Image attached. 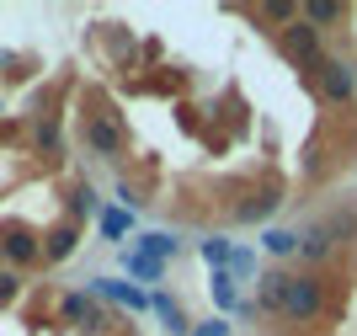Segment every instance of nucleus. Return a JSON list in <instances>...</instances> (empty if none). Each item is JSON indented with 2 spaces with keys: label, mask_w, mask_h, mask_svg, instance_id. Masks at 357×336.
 <instances>
[{
  "label": "nucleus",
  "mask_w": 357,
  "mask_h": 336,
  "mask_svg": "<svg viewBox=\"0 0 357 336\" xmlns=\"http://www.w3.org/2000/svg\"><path fill=\"white\" fill-rule=\"evenodd\" d=\"M256 309L267 321H288V326H320L331 315V278L326 272H304V267H267L256 278Z\"/></svg>",
  "instance_id": "1"
},
{
  "label": "nucleus",
  "mask_w": 357,
  "mask_h": 336,
  "mask_svg": "<svg viewBox=\"0 0 357 336\" xmlns=\"http://www.w3.org/2000/svg\"><path fill=\"white\" fill-rule=\"evenodd\" d=\"M304 80H310V91H314V102H320V107H352L357 102V70L347 64V59L326 54Z\"/></svg>",
  "instance_id": "2"
},
{
  "label": "nucleus",
  "mask_w": 357,
  "mask_h": 336,
  "mask_svg": "<svg viewBox=\"0 0 357 336\" xmlns=\"http://www.w3.org/2000/svg\"><path fill=\"white\" fill-rule=\"evenodd\" d=\"M80 139H86V149L96 155V161H123V145H128V133H123V117L107 112V107H96V112H86V123H80Z\"/></svg>",
  "instance_id": "3"
},
{
  "label": "nucleus",
  "mask_w": 357,
  "mask_h": 336,
  "mask_svg": "<svg viewBox=\"0 0 357 336\" xmlns=\"http://www.w3.org/2000/svg\"><path fill=\"white\" fill-rule=\"evenodd\" d=\"M278 54L294 64V70H304L310 75L320 59H326V32H314L304 16L298 22H288V27H278Z\"/></svg>",
  "instance_id": "4"
},
{
  "label": "nucleus",
  "mask_w": 357,
  "mask_h": 336,
  "mask_svg": "<svg viewBox=\"0 0 357 336\" xmlns=\"http://www.w3.org/2000/svg\"><path fill=\"white\" fill-rule=\"evenodd\" d=\"M0 262L11 267V272H27V267L43 262V235L32 230L22 219H6L0 224Z\"/></svg>",
  "instance_id": "5"
},
{
  "label": "nucleus",
  "mask_w": 357,
  "mask_h": 336,
  "mask_svg": "<svg viewBox=\"0 0 357 336\" xmlns=\"http://www.w3.org/2000/svg\"><path fill=\"white\" fill-rule=\"evenodd\" d=\"M283 198H288V192L278 187V182H267V187H256L251 198H245V203H235V208H229V219H235V224H267L272 214L283 208Z\"/></svg>",
  "instance_id": "6"
},
{
  "label": "nucleus",
  "mask_w": 357,
  "mask_h": 336,
  "mask_svg": "<svg viewBox=\"0 0 357 336\" xmlns=\"http://www.w3.org/2000/svg\"><path fill=\"white\" fill-rule=\"evenodd\" d=\"M59 321L75 326V331H107L102 305H96L86 288H75V293H64V299H59Z\"/></svg>",
  "instance_id": "7"
},
{
  "label": "nucleus",
  "mask_w": 357,
  "mask_h": 336,
  "mask_svg": "<svg viewBox=\"0 0 357 336\" xmlns=\"http://www.w3.org/2000/svg\"><path fill=\"white\" fill-rule=\"evenodd\" d=\"M336 256V240L326 235V224L310 219L304 230H298V262H304V272H320V267Z\"/></svg>",
  "instance_id": "8"
},
{
  "label": "nucleus",
  "mask_w": 357,
  "mask_h": 336,
  "mask_svg": "<svg viewBox=\"0 0 357 336\" xmlns=\"http://www.w3.org/2000/svg\"><path fill=\"white\" fill-rule=\"evenodd\" d=\"M91 299H96V305H102V299H112V305H123V309H149V293H139V288H128V283H118V278H91Z\"/></svg>",
  "instance_id": "9"
},
{
  "label": "nucleus",
  "mask_w": 357,
  "mask_h": 336,
  "mask_svg": "<svg viewBox=\"0 0 357 336\" xmlns=\"http://www.w3.org/2000/svg\"><path fill=\"white\" fill-rule=\"evenodd\" d=\"M80 251V224L75 219H59L54 230H43V262H70Z\"/></svg>",
  "instance_id": "10"
},
{
  "label": "nucleus",
  "mask_w": 357,
  "mask_h": 336,
  "mask_svg": "<svg viewBox=\"0 0 357 336\" xmlns=\"http://www.w3.org/2000/svg\"><path fill=\"white\" fill-rule=\"evenodd\" d=\"M32 155H38V161H59L64 155V133H59V117L54 112H43L32 123Z\"/></svg>",
  "instance_id": "11"
},
{
  "label": "nucleus",
  "mask_w": 357,
  "mask_h": 336,
  "mask_svg": "<svg viewBox=\"0 0 357 336\" xmlns=\"http://www.w3.org/2000/svg\"><path fill=\"white\" fill-rule=\"evenodd\" d=\"M298 16H304L314 32H331V27H342L347 16H352V6H342V0H304Z\"/></svg>",
  "instance_id": "12"
},
{
  "label": "nucleus",
  "mask_w": 357,
  "mask_h": 336,
  "mask_svg": "<svg viewBox=\"0 0 357 336\" xmlns=\"http://www.w3.org/2000/svg\"><path fill=\"white\" fill-rule=\"evenodd\" d=\"M320 224H326V235L336 240V251L352 246L357 240V203H336L331 214H320Z\"/></svg>",
  "instance_id": "13"
},
{
  "label": "nucleus",
  "mask_w": 357,
  "mask_h": 336,
  "mask_svg": "<svg viewBox=\"0 0 357 336\" xmlns=\"http://www.w3.org/2000/svg\"><path fill=\"white\" fill-rule=\"evenodd\" d=\"M176 251H181V240H176V235H165V230L139 235V256H149V262H171Z\"/></svg>",
  "instance_id": "14"
},
{
  "label": "nucleus",
  "mask_w": 357,
  "mask_h": 336,
  "mask_svg": "<svg viewBox=\"0 0 357 336\" xmlns=\"http://www.w3.org/2000/svg\"><path fill=\"white\" fill-rule=\"evenodd\" d=\"M261 251L278 256V262H298V230H267L261 235Z\"/></svg>",
  "instance_id": "15"
},
{
  "label": "nucleus",
  "mask_w": 357,
  "mask_h": 336,
  "mask_svg": "<svg viewBox=\"0 0 357 336\" xmlns=\"http://www.w3.org/2000/svg\"><path fill=\"white\" fill-rule=\"evenodd\" d=\"M91 214H102V203H96V187H91V182H75V187H70V219L80 224V219H91Z\"/></svg>",
  "instance_id": "16"
},
{
  "label": "nucleus",
  "mask_w": 357,
  "mask_h": 336,
  "mask_svg": "<svg viewBox=\"0 0 357 336\" xmlns=\"http://www.w3.org/2000/svg\"><path fill=\"white\" fill-rule=\"evenodd\" d=\"M123 267H128L139 283H155V288L165 283V262H149V256H139V251H128V256H123Z\"/></svg>",
  "instance_id": "17"
},
{
  "label": "nucleus",
  "mask_w": 357,
  "mask_h": 336,
  "mask_svg": "<svg viewBox=\"0 0 357 336\" xmlns=\"http://www.w3.org/2000/svg\"><path fill=\"white\" fill-rule=\"evenodd\" d=\"M149 309H155V315H160V321H165V331H187V326H181V309H176V299H171V293H165V288H155V293H149Z\"/></svg>",
  "instance_id": "18"
},
{
  "label": "nucleus",
  "mask_w": 357,
  "mask_h": 336,
  "mask_svg": "<svg viewBox=\"0 0 357 336\" xmlns=\"http://www.w3.org/2000/svg\"><path fill=\"white\" fill-rule=\"evenodd\" d=\"M96 224H102L107 240H123V235H128V224H134V214H128V208H112V203H107L102 214H96Z\"/></svg>",
  "instance_id": "19"
},
{
  "label": "nucleus",
  "mask_w": 357,
  "mask_h": 336,
  "mask_svg": "<svg viewBox=\"0 0 357 336\" xmlns=\"http://www.w3.org/2000/svg\"><path fill=\"white\" fill-rule=\"evenodd\" d=\"M256 16H261V22L288 27V22H298V6H294V0H267V6H256Z\"/></svg>",
  "instance_id": "20"
},
{
  "label": "nucleus",
  "mask_w": 357,
  "mask_h": 336,
  "mask_svg": "<svg viewBox=\"0 0 357 336\" xmlns=\"http://www.w3.org/2000/svg\"><path fill=\"white\" fill-rule=\"evenodd\" d=\"M213 305L229 309V315L240 309V293H235V278H229V272H213Z\"/></svg>",
  "instance_id": "21"
},
{
  "label": "nucleus",
  "mask_w": 357,
  "mask_h": 336,
  "mask_svg": "<svg viewBox=\"0 0 357 336\" xmlns=\"http://www.w3.org/2000/svg\"><path fill=\"white\" fill-rule=\"evenodd\" d=\"M22 288H27V283H22V272L0 267V309H6V305H16V299H22Z\"/></svg>",
  "instance_id": "22"
},
{
  "label": "nucleus",
  "mask_w": 357,
  "mask_h": 336,
  "mask_svg": "<svg viewBox=\"0 0 357 336\" xmlns=\"http://www.w3.org/2000/svg\"><path fill=\"white\" fill-rule=\"evenodd\" d=\"M203 256L213 262V272H224V267H229V240H224V235H213L208 246H203Z\"/></svg>",
  "instance_id": "23"
},
{
  "label": "nucleus",
  "mask_w": 357,
  "mask_h": 336,
  "mask_svg": "<svg viewBox=\"0 0 357 336\" xmlns=\"http://www.w3.org/2000/svg\"><path fill=\"white\" fill-rule=\"evenodd\" d=\"M224 272H256V256L251 251H229V267Z\"/></svg>",
  "instance_id": "24"
},
{
  "label": "nucleus",
  "mask_w": 357,
  "mask_h": 336,
  "mask_svg": "<svg viewBox=\"0 0 357 336\" xmlns=\"http://www.w3.org/2000/svg\"><path fill=\"white\" fill-rule=\"evenodd\" d=\"M192 336H229V326H224V321H203Z\"/></svg>",
  "instance_id": "25"
}]
</instances>
